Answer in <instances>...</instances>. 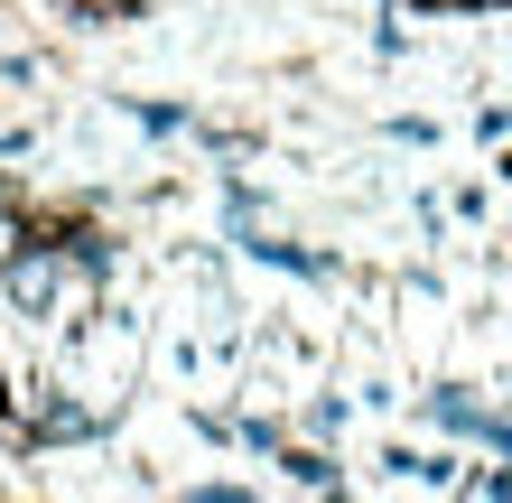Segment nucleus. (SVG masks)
<instances>
[{"label": "nucleus", "instance_id": "1", "mask_svg": "<svg viewBox=\"0 0 512 503\" xmlns=\"http://www.w3.org/2000/svg\"><path fill=\"white\" fill-rule=\"evenodd\" d=\"M419 10H475V0H419Z\"/></svg>", "mask_w": 512, "mask_h": 503}]
</instances>
